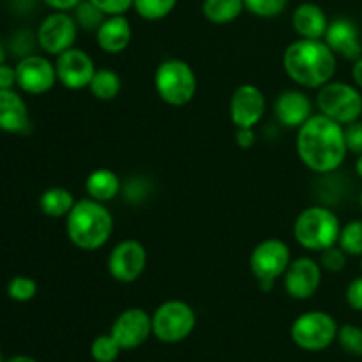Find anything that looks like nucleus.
Here are the masks:
<instances>
[{"instance_id": "nucleus-20", "label": "nucleus", "mask_w": 362, "mask_h": 362, "mask_svg": "<svg viewBox=\"0 0 362 362\" xmlns=\"http://www.w3.org/2000/svg\"><path fill=\"white\" fill-rule=\"evenodd\" d=\"M30 127V115L23 95L14 88L0 90V131L7 134H21Z\"/></svg>"}, {"instance_id": "nucleus-6", "label": "nucleus", "mask_w": 362, "mask_h": 362, "mask_svg": "<svg viewBox=\"0 0 362 362\" xmlns=\"http://www.w3.org/2000/svg\"><path fill=\"white\" fill-rule=\"evenodd\" d=\"M197 313L187 303L170 299L159 304L152 313V336L166 345H175L193 334Z\"/></svg>"}, {"instance_id": "nucleus-36", "label": "nucleus", "mask_w": 362, "mask_h": 362, "mask_svg": "<svg viewBox=\"0 0 362 362\" xmlns=\"http://www.w3.org/2000/svg\"><path fill=\"white\" fill-rule=\"evenodd\" d=\"M124 189V197L129 202H140L141 198H145L148 194V184L147 180L141 179V177H136V179H131Z\"/></svg>"}, {"instance_id": "nucleus-10", "label": "nucleus", "mask_w": 362, "mask_h": 362, "mask_svg": "<svg viewBox=\"0 0 362 362\" xmlns=\"http://www.w3.org/2000/svg\"><path fill=\"white\" fill-rule=\"evenodd\" d=\"M78 23L67 11L49 13L35 32V41L46 55L57 57L73 48L78 37Z\"/></svg>"}, {"instance_id": "nucleus-40", "label": "nucleus", "mask_w": 362, "mask_h": 362, "mask_svg": "<svg viewBox=\"0 0 362 362\" xmlns=\"http://www.w3.org/2000/svg\"><path fill=\"white\" fill-rule=\"evenodd\" d=\"M41 2L46 4L53 11H67L69 13V11H74V7L83 2V0H41Z\"/></svg>"}, {"instance_id": "nucleus-42", "label": "nucleus", "mask_w": 362, "mask_h": 362, "mask_svg": "<svg viewBox=\"0 0 362 362\" xmlns=\"http://www.w3.org/2000/svg\"><path fill=\"white\" fill-rule=\"evenodd\" d=\"M4 362H37L34 357H28V356H14L11 359L4 361Z\"/></svg>"}, {"instance_id": "nucleus-16", "label": "nucleus", "mask_w": 362, "mask_h": 362, "mask_svg": "<svg viewBox=\"0 0 362 362\" xmlns=\"http://www.w3.org/2000/svg\"><path fill=\"white\" fill-rule=\"evenodd\" d=\"M267 110L264 92L253 83H243L230 99V120L235 127H255L262 122Z\"/></svg>"}, {"instance_id": "nucleus-7", "label": "nucleus", "mask_w": 362, "mask_h": 362, "mask_svg": "<svg viewBox=\"0 0 362 362\" xmlns=\"http://www.w3.org/2000/svg\"><path fill=\"white\" fill-rule=\"evenodd\" d=\"M317 108L322 115L346 126L362 117V94L356 85L332 80L318 88Z\"/></svg>"}, {"instance_id": "nucleus-46", "label": "nucleus", "mask_w": 362, "mask_h": 362, "mask_svg": "<svg viewBox=\"0 0 362 362\" xmlns=\"http://www.w3.org/2000/svg\"><path fill=\"white\" fill-rule=\"evenodd\" d=\"M0 362H4V357H2V349H0Z\"/></svg>"}, {"instance_id": "nucleus-18", "label": "nucleus", "mask_w": 362, "mask_h": 362, "mask_svg": "<svg viewBox=\"0 0 362 362\" xmlns=\"http://www.w3.org/2000/svg\"><path fill=\"white\" fill-rule=\"evenodd\" d=\"M274 115L281 126L299 129L313 115V101L303 90H285L274 103Z\"/></svg>"}, {"instance_id": "nucleus-3", "label": "nucleus", "mask_w": 362, "mask_h": 362, "mask_svg": "<svg viewBox=\"0 0 362 362\" xmlns=\"http://www.w3.org/2000/svg\"><path fill=\"white\" fill-rule=\"evenodd\" d=\"M66 233L74 247L98 251L113 233V216L105 204L92 198L76 200L66 218Z\"/></svg>"}, {"instance_id": "nucleus-23", "label": "nucleus", "mask_w": 362, "mask_h": 362, "mask_svg": "<svg viewBox=\"0 0 362 362\" xmlns=\"http://www.w3.org/2000/svg\"><path fill=\"white\" fill-rule=\"evenodd\" d=\"M74 204H76V198L73 197V193L60 186L48 187L39 197V209L48 218H67Z\"/></svg>"}, {"instance_id": "nucleus-25", "label": "nucleus", "mask_w": 362, "mask_h": 362, "mask_svg": "<svg viewBox=\"0 0 362 362\" xmlns=\"http://www.w3.org/2000/svg\"><path fill=\"white\" fill-rule=\"evenodd\" d=\"M88 90L99 101H113L122 90V80H120L119 73L103 67V69L95 71L94 78L88 85Z\"/></svg>"}, {"instance_id": "nucleus-44", "label": "nucleus", "mask_w": 362, "mask_h": 362, "mask_svg": "<svg viewBox=\"0 0 362 362\" xmlns=\"http://www.w3.org/2000/svg\"><path fill=\"white\" fill-rule=\"evenodd\" d=\"M6 62V48H4L2 41H0V64Z\"/></svg>"}, {"instance_id": "nucleus-28", "label": "nucleus", "mask_w": 362, "mask_h": 362, "mask_svg": "<svg viewBox=\"0 0 362 362\" xmlns=\"http://www.w3.org/2000/svg\"><path fill=\"white\" fill-rule=\"evenodd\" d=\"M120 352H124V350L120 349V345L110 332L98 336L90 343V357L95 362H115L119 359Z\"/></svg>"}, {"instance_id": "nucleus-32", "label": "nucleus", "mask_w": 362, "mask_h": 362, "mask_svg": "<svg viewBox=\"0 0 362 362\" xmlns=\"http://www.w3.org/2000/svg\"><path fill=\"white\" fill-rule=\"evenodd\" d=\"M288 0H244V7L258 18H276L286 9Z\"/></svg>"}, {"instance_id": "nucleus-45", "label": "nucleus", "mask_w": 362, "mask_h": 362, "mask_svg": "<svg viewBox=\"0 0 362 362\" xmlns=\"http://www.w3.org/2000/svg\"><path fill=\"white\" fill-rule=\"evenodd\" d=\"M359 207H361V211H362V189H361V193H359Z\"/></svg>"}, {"instance_id": "nucleus-15", "label": "nucleus", "mask_w": 362, "mask_h": 362, "mask_svg": "<svg viewBox=\"0 0 362 362\" xmlns=\"http://www.w3.org/2000/svg\"><path fill=\"white\" fill-rule=\"evenodd\" d=\"M110 334L122 350L140 349L152 336V315L141 308H127L115 318Z\"/></svg>"}, {"instance_id": "nucleus-47", "label": "nucleus", "mask_w": 362, "mask_h": 362, "mask_svg": "<svg viewBox=\"0 0 362 362\" xmlns=\"http://www.w3.org/2000/svg\"><path fill=\"white\" fill-rule=\"evenodd\" d=\"M361 271H362V257H361Z\"/></svg>"}, {"instance_id": "nucleus-9", "label": "nucleus", "mask_w": 362, "mask_h": 362, "mask_svg": "<svg viewBox=\"0 0 362 362\" xmlns=\"http://www.w3.org/2000/svg\"><path fill=\"white\" fill-rule=\"evenodd\" d=\"M292 262L290 247L285 240L269 237L251 251L250 269L264 290H271L276 279L281 278Z\"/></svg>"}, {"instance_id": "nucleus-29", "label": "nucleus", "mask_w": 362, "mask_h": 362, "mask_svg": "<svg viewBox=\"0 0 362 362\" xmlns=\"http://www.w3.org/2000/svg\"><path fill=\"white\" fill-rule=\"evenodd\" d=\"M7 296L14 303H28L37 296V283L28 276H14L7 283Z\"/></svg>"}, {"instance_id": "nucleus-12", "label": "nucleus", "mask_w": 362, "mask_h": 362, "mask_svg": "<svg viewBox=\"0 0 362 362\" xmlns=\"http://www.w3.org/2000/svg\"><path fill=\"white\" fill-rule=\"evenodd\" d=\"M108 272L117 283L129 285L140 279L147 267V250L136 239L120 240L108 255Z\"/></svg>"}, {"instance_id": "nucleus-26", "label": "nucleus", "mask_w": 362, "mask_h": 362, "mask_svg": "<svg viewBox=\"0 0 362 362\" xmlns=\"http://www.w3.org/2000/svg\"><path fill=\"white\" fill-rule=\"evenodd\" d=\"M179 0H134L133 9L141 20L159 21L173 13Z\"/></svg>"}, {"instance_id": "nucleus-31", "label": "nucleus", "mask_w": 362, "mask_h": 362, "mask_svg": "<svg viewBox=\"0 0 362 362\" xmlns=\"http://www.w3.org/2000/svg\"><path fill=\"white\" fill-rule=\"evenodd\" d=\"M338 343L349 356L362 357V329L359 325L345 324L338 331Z\"/></svg>"}, {"instance_id": "nucleus-38", "label": "nucleus", "mask_w": 362, "mask_h": 362, "mask_svg": "<svg viewBox=\"0 0 362 362\" xmlns=\"http://www.w3.org/2000/svg\"><path fill=\"white\" fill-rule=\"evenodd\" d=\"M235 144L240 148H251L257 144V133L255 127H237L235 131Z\"/></svg>"}, {"instance_id": "nucleus-30", "label": "nucleus", "mask_w": 362, "mask_h": 362, "mask_svg": "<svg viewBox=\"0 0 362 362\" xmlns=\"http://www.w3.org/2000/svg\"><path fill=\"white\" fill-rule=\"evenodd\" d=\"M73 16L74 20H76L78 27L85 28V30L95 32L99 28V25L105 21L106 14L103 13V11H99L92 2L83 0V2H80L76 7H74Z\"/></svg>"}, {"instance_id": "nucleus-14", "label": "nucleus", "mask_w": 362, "mask_h": 362, "mask_svg": "<svg viewBox=\"0 0 362 362\" xmlns=\"http://www.w3.org/2000/svg\"><path fill=\"white\" fill-rule=\"evenodd\" d=\"M322 265L310 257H299L290 262L283 274V286L288 297L296 300L311 299L322 285Z\"/></svg>"}, {"instance_id": "nucleus-4", "label": "nucleus", "mask_w": 362, "mask_h": 362, "mask_svg": "<svg viewBox=\"0 0 362 362\" xmlns=\"http://www.w3.org/2000/svg\"><path fill=\"white\" fill-rule=\"evenodd\" d=\"M341 221L327 205H313L299 212L293 223V237L300 247L308 251H320L338 244Z\"/></svg>"}, {"instance_id": "nucleus-43", "label": "nucleus", "mask_w": 362, "mask_h": 362, "mask_svg": "<svg viewBox=\"0 0 362 362\" xmlns=\"http://www.w3.org/2000/svg\"><path fill=\"white\" fill-rule=\"evenodd\" d=\"M356 172H357V175H359L361 179H362V154L357 156V161H356Z\"/></svg>"}, {"instance_id": "nucleus-11", "label": "nucleus", "mask_w": 362, "mask_h": 362, "mask_svg": "<svg viewBox=\"0 0 362 362\" xmlns=\"http://www.w3.org/2000/svg\"><path fill=\"white\" fill-rule=\"evenodd\" d=\"M14 69H16V87H20L25 94L42 95L52 90L59 81L55 64L48 57L37 53L21 57Z\"/></svg>"}, {"instance_id": "nucleus-22", "label": "nucleus", "mask_w": 362, "mask_h": 362, "mask_svg": "<svg viewBox=\"0 0 362 362\" xmlns=\"http://www.w3.org/2000/svg\"><path fill=\"white\" fill-rule=\"evenodd\" d=\"M85 191L88 198L106 204L119 197L122 191V182L113 170L95 168L85 179Z\"/></svg>"}, {"instance_id": "nucleus-24", "label": "nucleus", "mask_w": 362, "mask_h": 362, "mask_svg": "<svg viewBox=\"0 0 362 362\" xmlns=\"http://www.w3.org/2000/svg\"><path fill=\"white\" fill-rule=\"evenodd\" d=\"M246 11L244 0H204L202 13L207 21L214 25H228Z\"/></svg>"}, {"instance_id": "nucleus-41", "label": "nucleus", "mask_w": 362, "mask_h": 362, "mask_svg": "<svg viewBox=\"0 0 362 362\" xmlns=\"http://www.w3.org/2000/svg\"><path fill=\"white\" fill-rule=\"evenodd\" d=\"M352 80H354V83H356V87L362 88V57H361V59H357L356 62H354Z\"/></svg>"}, {"instance_id": "nucleus-37", "label": "nucleus", "mask_w": 362, "mask_h": 362, "mask_svg": "<svg viewBox=\"0 0 362 362\" xmlns=\"http://www.w3.org/2000/svg\"><path fill=\"white\" fill-rule=\"evenodd\" d=\"M345 299L354 311H362V276H357L349 283Z\"/></svg>"}, {"instance_id": "nucleus-5", "label": "nucleus", "mask_w": 362, "mask_h": 362, "mask_svg": "<svg viewBox=\"0 0 362 362\" xmlns=\"http://www.w3.org/2000/svg\"><path fill=\"white\" fill-rule=\"evenodd\" d=\"M154 88L166 105L186 106L197 95V73L186 60L166 59L156 67Z\"/></svg>"}, {"instance_id": "nucleus-39", "label": "nucleus", "mask_w": 362, "mask_h": 362, "mask_svg": "<svg viewBox=\"0 0 362 362\" xmlns=\"http://www.w3.org/2000/svg\"><path fill=\"white\" fill-rule=\"evenodd\" d=\"M16 87V69L7 66L6 62L0 64V90H9Z\"/></svg>"}, {"instance_id": "nucleus-21", "label": "nucleus", "mask_w": 362, "mask_h": 362, "mask_svg": "<svg viewBox=\"0 0 362 362\" xmlns=\"http://www.w3.org/2000/svg\"><path fill=\"white\" fill-rule=\"evenodd\" d=\"M292 27L300 39H324L329 18L318 4L303 2L293 11Z\"/></svg>"}, {"instance_id": "nucleus-17", "label": "nucleus", "mask_w": 362, "mask_h": 362, "mask_svg": "<svg viewBox=\"0 0 362 362\" xmlns=\"http://www.w3.org/2000/svg\"><path fill=\"white\" fill-rule=\"evenodd\" d=\"M324 41L336 53V57H343L345 60H352V62L362 57L359 28L349 18H336V20L329 21Z\"/></svg>"}, {"instance_id": "nucleus-33", "label": "nucleus", "mask_w": 362, "mask_h": 362, "mask_svg": "<svg viewBox=\"0 0 362 362\" xmlns=\"http://www.w3.org/2000/svg\"><path fill=\"white\" fill-rule=\"evenodd\" d=\"M346 260H349V255L338 244H334V246L320 251V260H318V264L322 265L324 271L336 274V272H341L346 267Z\"/></svg>"}, {"instance_id": "nucleus-1", "label": "nucleus", "mask_w": 362, "mask_h": 362, "mask_svg": "<svg viewBox=\"0 0 362 362\" xmlns=\"http://www.w3.org/2000/svg\"><path fill=\"white\" fill-rule=\"evenodd\" d=\"M296 148L300 163L318 175L339 170L349 154L343 126L322 113H313L297 129Z\"/></svg>"}, {"instance_id": "nucleus-34", "label": "nucleus", "mask_w": 362, "mask_h": 362, "mask_svg": "<svg viewBox=\"0 0 362 362\" xmlns=\"http://www.w3.org/2000/svg\"><path fill=\"white\" fill-rule=\"evenodd\" d=\"M343 129H345V141L349 152L356 156L362 154V120L346 124V126H343Z\"/></svg>"}, {"instance_id": "nucleus-13", "label": "nucleus", "mask_w": 362, "mask_h": 362, "mask_svg": "<svg viewBox=\"0 0 362 362\" xmlns=\"http://www.w3.org/2000/svg\"><path fill=\"white\" fill-rule=\"evenodd\" d=\"M55 71L57 80L62 87L69 90H81L88 88L98 67L85 49L73 46L55 57Z\"/></svg>"}, {"instance_id": "nucleus-35", "label": "nucleus", "mask_w": 362, "mask_h": 362, "mask_svg": "<svg viewBox=\"0 0 362 362\" xmlns=\"http://www.w3.org/2000/svg\"><path fill=\"white\" fill-rule=\"evenodd\" d=\"M88 2L94 4L106 16H117V14H126L127 11L133 9L134 0H88Z\"/></svg>"}, {"instance_id": "nucleus-27", "label": "nucleus", "mask_w": 362, "mask_h": 362, "mask_svg": "<svg viewBox=\"0 0 362 362\" xmlns=\"http://www.w3.org/2000/svg\"><path fill=\"white\" fill-rule=\"evenodd\" d=\"M338 246L349 257H362V219H354L341 226Z\"/></svg>"}, {"instance_id": "nucleus-8", "label": "nucleus", "mask_w": 362, "mask_h": 362, "mask_svg": "<svg viewBox=\"0 0 362 362\" xmlns=\"http://www.w3.org/2000/svg\"><path fill=\"white\" fill-rule=\"evenodd\" d=\"M339 325L327 311L313 310L299 315L290 327V338L306 352H322L338 338Z\"/></svg>"}, {"instance_id": "nucleus-2", "label": "nucleus", "mask_w": 362, "mask_h": 362, "mask_svg": "<svg viewBox=\"0 0 362 362\" xmlns=\"http://www.w3.org/2000/svg\"><path fill=\"white\" fill-rule=\"evenodd\" d=\"M283 67L299 87L320 88L334 78L338 57L324 39H297L286 46Z\"/></svg>"}, {"instance_id": "nucleus-19", "label": "nucleus", "mask_w": 362, "mask_h": 362, "mask_svg": "<svg viewBox=\"0 0 362 362\" xmlns=\"http://www.w3.org/2000/svg\"><path fill=\"white\" fill-rule=\"evenodd\" d=\"M131 39H133V28L126 14L106 16L95 30V42L99 49L110 55L122 53L131 45Z\"/></svg>"}]
</instances>
